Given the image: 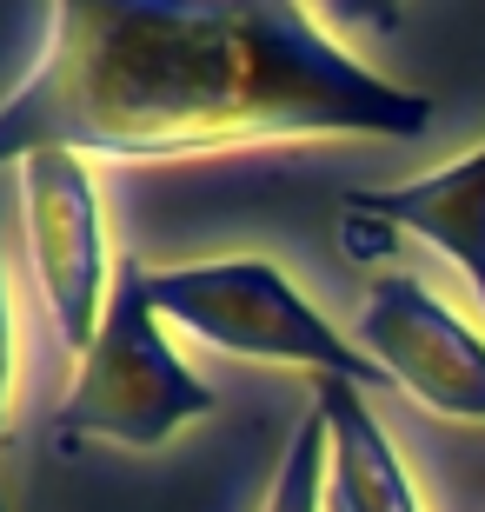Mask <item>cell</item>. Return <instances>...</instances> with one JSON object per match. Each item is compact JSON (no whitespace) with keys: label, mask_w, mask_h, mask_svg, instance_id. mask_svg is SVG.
Instances as JSON below:
<instances>
[{"label":"cell","mask_w":485,"mask_h":512,"mask_svg":"<svg viewBox=\"0 0 485 512\" xmlns=\"http://www.w3.org/2000/svg\"><path fill=\"white\" fill-rule=\"evenodd\" d=\"M153 306L160 320L187 326L193 340L220 346L233 360H273V366H306L319 380H346L359 393H392L359 340H346L293 280L260 253L233 260H193V266H153Z\"/></svg>","instance_id":"3957f363"},{"label":"cell","mask_w":485,"mask_h":512,"mask_svg":"<svg viewBox=\"0 0 485 512\" xmlns=\"http://www.w3.org/2000/svg\"><path fill=\"white\" fill-rule=\"evenodd\" d=\"M260 512H333V433H326V413L319 406L299 413Z\"/></svg>","instance_id":"ba28073f"},{"label":"cell","mask_w":485,"mask_h":512,"mask_svg":"<svg viewBox=\"0 0 485 512\" xmlns=\"http://www.w3.org/2000/svg\"><path fill=\"white\" fill-rule=\"evenodd\" d=\"M333 512H339V506H333Z\"/></svg>","instance_id":"8fae6325"},{"label":"cell","mask_w":485,"mask_h":512,"mask_svg":"<svg viewBox=\"0 0 485 512\" xmlns=\"http://www.w3.org/2000/svg\"><path fill=\"white\" fill-rule=\"evenodd\" d=\"M319 7H326V20L359 27V34H379V40H392L406 27V0H319Z\"/></svg>","instance_id":"30bf717a"},{"label":"cell","mask_w":485,"mask_h":512,"mask_svg":"<svg viewBox=\"0 0 485 512\" xmlns=\"http://www.w3.org/2000/svg\"><path fill=\"white\" fill-rule=\"evenodd\" d=\"M432 94L373 74L306 0H54L0 100V173L34 153L193 160L280 140H419Z\"/></svg>","instance_id":"6da1fadb"},{"label":"cell","mask_w":485,"mask_h":512,"mask_svg":"<svg viewBox=\"0 0 485 512\" xmlns=\"http://www.w3.org/2000/svg\"><path fill=\"white\" fill-rule=\"evenodd\" d=\"M147 280H153L147 260H140V253H120L100 340L80 353V373H74V386H67V399H60V419H54L60 446L107 439V446L153 453V446H167L180 426L220 413V393L173 353Z\"/></svg>","instance_id":"7a4b0ae2"},{"label":"cell","mask_w":485,"mask_h":512,"mask_svg":"<svg viewBox=\"0 0 485 512\" xmlns=\"http://www.w3.org/2000/svg\"><path fill=\"white\" fill-rule=\"evenodd\" d=\"M7 213H14V187L0 180V459H7V419H14V300H7ZM7 512V499H0Z\"/></svg>","instance_id":"9c48e42d"},{"label":"cell","mask_w":485,"mask_h":512,"mask_svg":"<svg viewBox=\"0 0 485 512\" xmlns=\"http://www.w3.org/2000/svg\"><path fill=\"white\" fill-rule=\"evenodd\" d=\"M313 406L326 413V433H333V506L339 512H426L406 459H399V446L386 433V419L373 413V399L346 380H319Z\"/></svg>","instance_id":"52a82bcc"},{"label":"cell","mask_w":485,"mask_h":512,"mask_svg":"<svg viewBox=\"0 0 485 512\" xmlns=\"http://www.w3.org/2000/svg\"><path fill=\"white\" fill-rule=\"evenodd\" d=\"M353 340L392 380V393L419 399L439 419L485 426V333L459 320L432 286L406 280V273L373 280L353 320Z\"/></svg>","instance_id":"5b68a950"},{"label":"cell","mask_w":485,"mask_h":512,"mask_svg":"<svg viewBox=\"0 0 485 512\" xmlns=\"http://www.w3.org/2000/svg\"><path fill=\"white\" fill-rule=\"evenodd\" d=\"M339 213L439 247L466 273L472 300H479V313H485V147H472L466 160H452V167H439V173H419V180L346 193Z\"/></svg>","instance_id":"8992f818"},{"label":"cell","mask_w":485,"mask_h":512,"mask_svg":"<svg viewBox=\"0 0 485 512\" xmlns=\"http://www.w3.org/2000/svg\"><path fill=\"white\" fill-rule=\"evenodd\" d=\"M20 213H27V253H34L40 306L60 326V340L87 353L100 340L113 293V253H107V213L100 180L80 153H34L20 160Z\"/></svg>","instance_id":"277c9868"}]
</instances>
